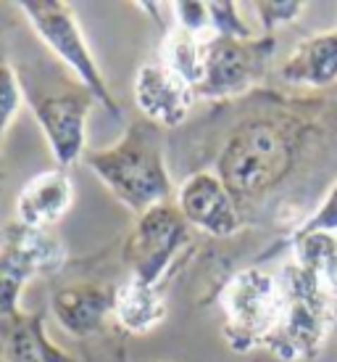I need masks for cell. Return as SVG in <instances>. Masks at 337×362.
Returning a JSON list of instances; mask_svg holds the SVG:
<instances>
[{"mask_svg":"<svg viewBox=\"0 0 337 362\" xmlns=\"http://www.w3.org/2000/svg\"><path fill=\"white\" fill-rule=\"evenodd\" d=\"M13 69L21 95L40 124L56 167H74L87 153V119L98 103L95 95L59 61H19Z\"/></svg>","mask_w":337,"mask_h":362,"instance_id":"cell-1","label":"cell"},{"mask_svg":"<svg viewBox=\"0 0 337 362\" xmlns=\"http://www.w3.org/2000/svg\"><path fill=\"white\" fill-rule=\"evenodd\" d=\"M300 127L274 117L248 119L229 132L214 172L240 202H250L288 177L300 153Z\"/></svg>","mask_w":337,"mask_h":362,"instance_id":"cell-2","label":"cell"},{"mask_svg":"<svg viewBox=\"0 0 337 362\" xmlns=\"http://www.w3.org/2000/svg\"><path fill=\"white\" fill-rule=\"evenodd\" d=\"M82 161L135 217L168 204L174 191L159 127L145 119L132 122L114 146L87 151Z\"/></svg>","mask_w":337,"mask_h":362,"instance_id":"cell-3","label":"cell"},{"mask_svg":"<svg viewBox=\"0 0 337 362\" xmlns=\"http://www.w3.org/2000/svg\"><path fill=\"white\" fill-rule=\"evenodd\" d=\"M277 278L282 288V320L266 352L279 362L314 360L327 346L335 328V299L295 259L285 262Z\"/></svg>","mask_w":337,"mask_h":362,"instance_id":"cell-4","label":"cell"},{"mask_svg":"<svg viewBox=\"0 0 337 362\" xmlns=\"http://www.w3.org/2000/svg\"><path fill=\"white\" fill-rule=\"evenodd\" d=\"M221 336L229 349L245 354L266 349L282 320V288L274 272L243 267L219 291Z\"/></svg>","mask_w":337,"mask_h":362,"instance_id":"cell-5","label":"cell"},{"mask_svg":"<svg viewBox=\"0 0 337 362\" xmlns=\"http://www.w3.org/2000/svg\"><path fill=\"white\" fill-rule=\"evenodd\" d=\"M16 8L24 13V19L37 35V40L56 56L61 66L69 69L111 117L121 119L124 111H121L119 101L114 98L98 61L90 51V42L82 32L80 19L69 3H63V0H21L16 3Z\"/></svg>","mask_w":337,"mask_h":362,"instance_id":"cell-6","label":"cell"},{"mask_svg":"<svg viewBox=\"0 0 337 362\" xmlns=\"http://www.w3.org/2000/svg\"><path fill=\"white\" fill-rule=\"evenodd\" d=\"M277 51L274 35L253 37H209L203 59V80L195 88L198 101L240 98L266 77Z\"/></svg>","mask_w":337,"mask_h":362,"instance_id":"cell-7","label":"cell"},{"mask_svg":"<svg viewBox=\"0 0 337 362\" xmlns=\"http://www.w3.org/2000/svg\"><path fill=\"white\" fill-rule=\"evenodd\" d=\"M188 243L190 225L182 220L177 206L161 204L140 214L124 246V262L132 272L129 278L159 286Z\"/></svg>","mask_w":337,"mask_h":362,"instance_id":"cell-8","label":"cell"},{"mask_svg":"<svg viewBox=\"0 0 337 362\" xmlns=\"http://www.w3.org/2000/svg\"><path fill=\"white\" fill-rule=\"evenodd\" d=\"M177 211L190 228L211 238H229L243 228V211L238 199L219 180L214 170L188 175L177 188Z\"/></svg>","mask_w":337,"mask_h":362,"instance_id":"cell-9","label":"cell"},{"mask_svg":"<svg viewBox=\"0 0 337 362\" xmlns=\"http://www.w3.org/2000/svg\"><path fill=\"white\" fill-rule=\"evenodd\" d=\"M195 101V90L159 61L142 64L135 74V103L142 119L159 130H174L185 124Z\"/></svg>","mask_w":337,"mask_h":362,"instance_id":"cell-10","label":"cell"},{"mask_svg":"<svg viewBox=\"0 0 337 362\" xmlns=\"http://www.w3.org/2000/svg\"><path fill=\"white\" fill-rule=\"evenodd\" d=\"M0 264L24 286L40 275H56L66 264V246L53 230L6 222L0 233Z\"/></svg>","mask_w":337,"mask_h":362,"instance_id":"cell-11","label":"cell"},{"mask_svg":"<svg viewBox=\"0 0 337 362\" xmlns=\"http://www.w3.org/2000/svg\"><path fill=\"white\" fill-rule=\"evenodd\" d=\"M116 286L95 281H80L61 286L50 296V312L63 331L77 339H87L103 331L114 312Z\"/></svg>","mask_w":337,"mask_h":362,"instance_id":"cell-12","label":"cell"},{"mask_svg":"<svg viewBox=\"0 0 337 362\" xmlns=\"http://www.w3.org/2000/svg\"><path fill=\"white\" fill-rule=\"evenodd\" d=\"M74 204V182L69 172L53 167L40 175H35L32 180L24 182V188L16 196V217L21 225L40 228V230H53V225H59L69 214Z\"/></svg>","mask_w":337,"mask_h":362,"instance_id":"cell-13","label":"cell"},{"mask_svg":"<svg viewBox=\"0 0 337 362\" xmlns=\"http://www.w3.org/2000/svg\"><path fill=\"white\" fill-rule=\"evenodd\" d=\"M277 74L282 82L308 90H327L337 85V30L303 37L282 61Z\"/></svg>","mask_w":337,"mask_h":362,"instance_id":"cell-14","label":"cell"},{"mask_svg":"<svg viewBox=\"0 0 337 362\" xmlns=\"http://www.w3.org/2000/svg\"><path fill=\"white\" fill-rule=\"evenodd\" d=\"M0 357L6 362H74L66 349L50 341L42 312H16L0 317Z\"/></svg>","mask_w":337,"mask_h":362,"instance_id":"cell-15","label":"cell"},{"mask_svg":"<svg viewBox=\"0 0 337 362\" xmlns=\"http://www.w3.org/2000/svg\"><path fill=\"white\" fill-rule=\"evenodd\" d=\"M168 304L159 286L142 283L137 278H127L114 291V312L111 317L119 322L121 331L132 336H145L156 331L166 320Z\"/></svg>","mask_w":337,"mask_h":362,"instance_id":"cell-16","label":"cell"},{"mask_svg":"<svg viewBox=\"0 0 337 362\" xmlns=\"http://www.w3.org/2000/svg\"><path fill=\"white\" fill-rule=\"evenodd\" d=\"M206 42L209 37L195 35V32L185 30L171 21V27H166L164 40H161V59L166 69H171L177 77L188 82L195 90L203 80V59H206Z\"/></svg>","mask_w":337,"mask_h":362,"instance_id":"cell-17","label":"cell"},{"mask_svg":"<svg viewBox=\"0 0 337 362\" xmlns=\"http://www.w3.org/2000/svg\"><path fill=\"white\" fill-rule=\"evenodd\" d=\"M293 259L319 281V286L337 302V233L317 230L290 235Z\"/></svg>","mask_w":337,"mask_h":362,"instance_id":"cell-18","label":"cell"},{"mask_svg":"<svg viewBox=\"0 0 337 362\" xmlns=\"http://www.w3.org/2000/svg\"><path fill=\"white\" fill-rule=\"evenodd\" d=\"M21 88L16 80V69L8 61V56L0 51V193H3V182H6V167H3V141L8 132L11 122L16 119L21 109Z\"/></svg>","mask_w":337,"mask_h":362,"instance_id":"cell-19","label":"cell"},{"mask_svg":"<svg viewBox=\"0 0 337 362\" xmlns=\"http://www.w3.org/2000/svg\"><path fill=\"white\" fill-rule=\"evenodd\" d=\"M240 8H243L240 3H229V0L209 3L211 37H253L258 35Z\"/></svg>","mask_w":337,"mask_h":362,"instance_id":"cell-20","label":"cell"},{"mask_svg":"<svg viewBox=\"0 0 337 362\" xmlns=\"http://www.w3.org/2000/svg\"><path fill=\"white\" fill-rule=\"evenodd\" d=\"M248 8L256 13L261 35H274L279 27L293 24V21L303 13L306 3L303 0H258V3H248Z\"/></svg>","mask_w":337,"mask_h":362,"instance_id":"cell-21","label":"cell"},{"mask_svg":"<svg viewBox=\"0 0 337 362\" xmlns=\"http://www.w3.org/2000/svg\"><path fill=\"white\" fill-rule=\"evenodd\" d=\"M317 230H327L337 233V182L327 191V196L321 199L317 209L308 214L306 220L298 225L293 235H303V233H317Z\"/></svg>","mask_w":337,"mask_h":362,"instance_id":"cell-22","label":"cell"},{"mask_svg":"<svg viewBox=\"0 0 337 362\" xmlns=\"http://www.w3.org/2000/svg\"><path fill=\"white\" fill-rule=\"evenodd\" d=\"M21 291H24V283L0 264V317H11L21 312Z\"/></svg>","mask_w":337,"mask_h":362,"instance_id":"cell-23","label":"cell"},{"mask_svg":"<svg viewBox=\"0 0 337 362\" xmlns=\"http://www.w3.org/2000/svg\"><path fill=\"white\" fill-rule=\"evenodd\" d=\"M153 362H168V360H153Z\"/></svg>","mask_w":337,"mask_h":362,"instance_id":"cell-24","label":"cell"},{"mask_svg":"<svg viewBox=\"0 0 337 362\" xmlns=\"http://www.w3.org/2000/svg\"><path fill=\"white\" fill-rule=\"evenodd\" d=\"M0 362H6V360H3V357H0Z\"/></svg>","mask_w":337,"mask_h":362,"instance_id":"cell-25","label":"cell"},{"mask_svg":"<svg viewBox=\"0 0 337 362\" xmlns=\"http://www.w3.org/2000/svg\"><path fill=\"white\" fill-rule=\"evenodd\" d=\"M335 30H337V27H335Z\"/></svg>","mask_w":337,"mask_h":362,"instance_id":"cell-26","label":"cell"}]
</instances>
